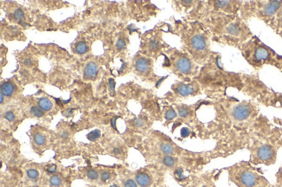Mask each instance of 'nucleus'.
Wrapping results in <instances>:
<instances>
[{
  "mask_svg": "<svg viewBox=\"0 0 282 187\" xmlns=\"http://www.w3.org/2000/svg\"><path fill=\"white\" fill-rule=\"evenodd\" d=\"M214 22V34L225 44L240 47L253 37L246 24L237 15L217 17Z\"/></svg>",
  "mask_w": 282,
  "mask_h": 187,
  "instance_id": "nucleus-1",
  "label": "nucleus"
},
{
  "mask_svg": "<svg viewBox=\"0 0 282 187\" xmlns=\"http://www.w3.org/2000/svg\"><path fill=\"white\" fill-rule=\"evenodd\" d=\"M240 49L245 59L254 69H259L265 64H271L282 70V57L257 37H253Z\"/></svg>",
  "mask_w": 282,
  "mask_h": 187,
  "instance_id": "nucleus-2",
  "label": "nucleus"
},
{
  "mask_svg": "<svg viewBox=\"0 0 282 187\" xmlns=\"http://www.w3.org/2000/svg\"><path fill=\"white\" fill-rule=\"evenodd\" d=\"M281 8L282 1L250 2L245 5L241 14L242 17H244L245 14H251L250 16H255L272 28L276 16Z\"/></svg>",
  "mask_w": 282,
  "mask_h": 187,
  "instance_id": "nucleus-3",
  "label": "nucleus"
},
{
  "mask_svg": "<svg viewBox=\"0 0 282 187\" xmlns=\"http://www.w3.org/2000/svg\"><path fill=\"white\" fill-rule=\"evenodd\" d=\"M231 176L234 182L240 187H259L266 184V180L246 163L234 166Z\"/></svg>",
  "mask_w": 282,
  "mask_h": 187,
  "instance_id": "nucleus-4",
  "label": "nucleus"
},
{
  "mask_svg": "<svg viewBox=\"0 0 282 187\" xmlns=\"http://www.w3.org/2000/svg\"><path fill=\"white\" fill-rule=\"evenodd\" d=\"M276 152V146L269 141L259 143L252 152V161L255 164H272L275 162Z\"/></svg>",
  "mask_w": 282,
  "mask_h": 187,
  "instance_id": "nucleus-5",
  "label": "nucleus"
},
{
  "mask_svg": "<svg viewBox=\"0 0 282 187\" xmlns=\"http://www.w3.org/2000/svg\"><path fill=\"white\" fill-rule=\"evenodd\" d=\"M256 113L255 107L249 102L243 101L234 105L231 110L232 118L236 122H246L251 120Z\"/></svg>",
  "mask_w": 282,
  "mask_h": 187,
  "instance_id": "nucleus-6",
  "label": "nucleus"
},
{
  "mask_svg": "<svg viewBox=\"0 0 282 187\" xmlns=\"http://www.w3.org/2000/svg\"><path fill=\"white\" fill-rule=\"evenodd\" d=\"M189 45L191 49L201 58H206L209 52V40L206 33L197 32L195 33L189 39Z\"/></svg>",
  "mask_w": 282,
  "mask_h": 187,
  "instance_id": "nucleus-7",
  "label": "nucleus"
},
{
  "mask_svg": "<svg viewBox=\"0 0 282 187\" xmlns=\"http://www.w3.org/2000/svg\"><path fill=\"white\" fill-rule=\"evenodd\" d=\"M175 69L177 72H179L182 75H189L193 72L194 70V65L191 60L185 56H181L177 57L175 60L174 63Z\"/></svg>",
  "mask_w": 282,
  "mask_h": 187,
  "instance_id": "nucleus-8",
  "label": "nucleus"
},
{
  "mask_svg": "<svg viewBox=\"0 0 282 187\" xmlns=\"http://www.w3.org/2000/svg\"><path fill=\"white\" fill-rule=\"evenodd\" d=\"M135 69L141 75H147L150 72L151 62L150 59L143 56L138 57L135 63Z\"/></svg>",
  "mask_w": 282,
  "mask_h": 187,
  "instance_id": "nucleus-9",
  "label": "nucleus"
},
{
  "mask_svg": "<svg viewBox=\"0 0 282 187\" xmlns=\"http://www.w3.org/2000/svg\"><path fill=\"white\" fill-rule=\"evenodd\" d=\"M196 90V88L193 84H185V83H180L175 87V91L178 93L181 96L186 97L188 95H191L195 94Z\"/></svg>",
  "mask_w": 282,
  "mask_h": 187,
  "instance_id": "nucleus-10",
  "label": "nucleus"
},
{
  "mask_svg": "<svg viewBox=\"0 0 282 187\" xmlns=\"http://www.w3.org/2000/svg\"><path fill=\"white\" fill-rule=\"evenodd\" d=\"M135 181L141 187H148L151 184V177L145 172H139L135 175Z\"/></svg>",
  "mask_w": 282,
  "mask_h": 187,
  "instance_id": "nucleus-11",
  "label": "nucleus"
},
{
  "mask_svg": "<svg viewBox=\"0 0 282 187\" xmlns=\"http://www.w3.org/2000/svg\"><path fill=\"white\" fill-rule=\"evenodd\" d=\"M97 65L95 63H89L84 69V76L89 79H93L97 75Z\"/></svg>",
  "mask_w": 282,
  "mask_h": 187,
  "instance_id": "nucleus-12",
  "label": "nucleus"
},
{
  "mask_svg": "<svg viewBox=\"0 0 282 187\" xmlns=\"http://www.w3.org/2000/svg\"><path fill=\"white\" fill-rule=\"evenodd\" d=\"M272 29L275 31V32L282 37V8L277 14L276 18L272 24Z\"/></svg>",
  "mask_w": 282,
  "mask_h": 187,
  "instance_id": "nucleus-13",
  "label": "nucleus"
},
{
  "mask_svg": "<svg viewBox=\"0 0 282 187\" xmlns=\"http://www.w3.org/2000/svg\"><path fill=\"white\" fill-rule=\"evenodd\" d=\"M38 107H39L42 110H44V111H49V110H51V107H52V103H51V101L48 98H46V97H42V98H40V99L38 100Z\"/></svg>",
  "mask_w": 282,
  "mask_h": 187,
  "instance_id": "nucleus-14",
  "label": "nucleus"
},
{
  "mask_svg": "<svg viewBox=\"0 0 282 187\" xmlns=\"http://www.w3.org/2000/svg\"><path fill=\"white\" fill-rule=\"evenodd\" d=\"M15 91V87L11 82H5L1 85V92L6 96H11Z\"/></svg>",
  "mask_w": 282,
  "mask_h": 187,
  "instance_id": "nucleus-15",
  "label": "nucleus"
},
{
  "mask_svg": "<svg viewBox=\"0 0 282 187\" xmlns=\"http://www.w3.org/2000/svg\"><path fill=\"white\" fill-rule=\"evenodd\" d=\"M148 49L150 51L156 52L161 49V43L157 38H151L148 43Z\"/></svg>",
  "mask_w": 282,
  "mask_h": 187,
  "instance_id": "nucleus-16",
  "label": "nucleus"
},
{
  "mask_svg": "<svg viewBox=\"0 0 282 187\" xmlns=\"http://www.w3.org/2000/svg\"><path fill=\"white\" fill-rule=\"evenodd\" d=\"M161 150L166 155H170L175 152V147L168 142H163L161 144Z\"/></svg>",
  "mask_w": 282,
  "mask_h": 187,
  "instance_id": "nucleus-17",
  "label": "nucleus"
},
{
  "mask_svg": "<svg viewBox=\"0 0 282 187\" xmlns=\"http://www.w3.org/2000/svg\"><path fill=\"white\" fill-rule=\"evenodd\" d=\"M163 163L168 167H173L175 165V159L170 155H166L163 158Z\"/></svg>",
  "mask_w": 282,
  "mask_h": 187,
  "instance_id": "nucleus-18",
  "label": "nucleus"
},
{
  "mask_svg": "<svg viewBox=\"0 0 282 187\" xmlns=\"http://www.w3.org/2000/svg\"><path fill=\"white\" fill-rule=\"evenodd\" d=\"M88 50L87 45L85 44V43L83 42H79L78 44H76V51L78 54H84L86 53Z\"/></svg>",
  "mask_w": 282,
  "mask_h": 187,
  "instance_id": "nucleus-19",
  "label": "nucleus"
},
{
  "mask_svg": "<svg viewBox=\"0 0 282 187\" xmlns=\"http://www.w3.org/2000/svg\"><path fill=\"white\" fill-rule=\"evenodd\" d=\"M100 135H101L100 131L98 129H96V130L91 131L90 133H89L87 134V139L89 140H90V141H95V140H96L100 137Z\"/></svg>",
  "mask_w": 282,
  "mask_h": 187,
  "instance_id": "nucleus-20",
  "label": "nucleus"
},
{
  "mask_svg": "<svg viewBox=\"0 0 282 187\" xmlns=\"http://www.w3.org/2000/svg\"><path fill=\"white\" fill-rule=\"evenodd\" d=\"M34 141L37 145L42 146L45 143V137L42 133H36L34 136Z\"/></svg>",
  "mask_w": 282,
  "mask_h": 187,
  "instance_id": "nucleus-21",
  "label": "nucleus"
},
{
  "mask_svg": "<svg viewBox=\"0 0 282 187\" xmlns=\"http://www.w3.org/2000/svg\"><path fill=\"white\" fill-rule=\"evenodd\" d=\"M50 183L52 186H59L62 184V179L58 176H51L50 178Z\"/></svg>",
  "mask_w": 282,
  "mask_h": 187,
  "instance_id": "nucleus-22",
  "label": "nucleus"
},
{
  "mask_svg": "<svg viewBox=\"0 0 282 187\" xmlns=\"http://www.w3.org/2000/svg\"><path fill=\"white\" fill-rule=\"evenodd\" d=\"M31 113L32 115L36 117H42L44 115V112L42 111V109L38 107H32L31 108Z\"/></svg>",
  "mask_w": 282,
  "mask_h": 187,
  "instance_id": "nucleus-23",
  "label": "nucleus"
},
{
  "mask_svg": "<svg viewBox=\"0 0 282 187\" xmlns=\"http://www.w3.org/2000/svg\"><path fill=\"white\" fill-rule=\"evenodd\" d=\"M178 114H179V115L181 117L185 118V117H187L189 114V110L186 107H181L178 108Z\"/></svg>",
  "mask_w": 282,
  "mask_h": 187,
  "instance_id": "nucleus-24",
  "label": "nucleus"
},
{
  "mask_svg": "<svg viewBox=\"0 0 282 187\" xmlns=\"http://www.w3.org/2000/svg\"><path fill=\"white\" fill-rule=\"evenodd\" d=\"M126 45H127L126 41H125L123 38H120V39H118L117 42H116V44H115V46H116L117 50H124V49L126 48Z\"/></svg>",
  "mask_w": 282,
  "mask_h": 187,
  "instance_id": "nucleus-25",
  "label": "nucleus"
},
{
  "mask_svg": "<svg viewBox=\"0 0 282 187\" xmlns=\"http://www.w3.org/2000/svg\"><path fill=\"white\" fill-rule=\"evenodd\" d=\"M13 17L14 18L17 20V21H21L23 18H24V12L21 9H17L13 14Z\"/></svg>",
  "mask_w": 282,
  "mask_h": 187,
  "instance_id": "nucleus-26",
  "label": "nucleus"
},
{
  "mask_svg": "<svg viewBox=\"0 0 282 187\" xmlns=\"http://www.w3.org/2000/svg\"><path fill=\"white\" fill-rule=\"evenodd\" d=\"M176 117V113L173 110V109H169V110H168L167 112H166V114H165V119L167 120H173L174 118H175Z\"/></svg>",
  "mask_w": 282,
  "mask_h": 187,
  "instance_id": "nucleus-27",
  "label": "nucleus"
},
{
  "mask_svg": "<svg viewBox=\"0 0 282 187\" xmlns=\"http://www.w3.org/2000/svg\"><path fill=\"white\" fill-rule=\"evenodd\" d=\"M87 177L91 180H96L98 177V172L95 170H89L87 171Z\"/></svg>",
  "mask_w": 282,
  "mask_h": 187,
  "instance_id": "nucleus-28",
  "label": "nucleus"
},
{
  "mask_svg": "<svg viewBox=\"0 0 282 187\" xmlns=\"http://www.w3.org/2000/svg\"><path fill=\"white\" fill-rule=\"evenodd\" d=\"M27 176L31 179H36L38 177V171L35 169H29L27 171Z\"/></svg>",
  "mask_w": 282,
  "mask_h": 187,
  "instance_id": "nucleus-29",
  "label": "nucleus"
},
{
  "mask_svg": "<svg viewBox=\"0 0 282 187\" xmlns=\"http://www.w3.org/2000/svg\"><path fill=\"white\" fill-rule=\"evenodd\" d=\"M175 174L176 177L178 178V180H180V181H182V180H183V179L186 178V177L183 175V170H182V168H177L175 170Z\"/></svg>",
  "mask_w": 282,
  "mask_h": 187,
  "instance_id": "nucleus-30",
  "label": "nucleus"
},
{
  "mask_svg": "<svg viewBox=\"0 0 282 187\" xmlns=\"http://www.w3.org/2000/svg\"><path fill=\"white\" fill-rule=\"evenodd\" d=\"M110 177V173L107 171H103L101 173V180L103 182H106L107 180H109Z\"/></svg>",
  "mask_w": 282,
  "mask_h": 187,
  "instance_id": "nucleus-31",
  "label": "nucleus"
},
{
  "mask_svg": "<svg viewBox=\"0 0 282 187\" xmlns=\"http://www.w3.org/2000/svg\"><path fill=\"white\" fill-rule=\"evenodd\" d=\"M137 183L133 179H127L124 183V187H137Z\"/></svg>",
  "mask_w": 282,
  "mask_h": 187,
  "instance_id": "nucleus-32",
  "label": "nucleus"
},
{
  "mask_svg": "<svg viewBox=\"0 0 282 187\" xmlns=\"http://www.w3.org/2000/svg\"><path fill=\"white\" fill-rule=\"evenodd\" d=\"M5 118L7 120H9V121H13L14 119H15V114H13V112H12V111H8V112L5 113Z\"/></svg>",
  "mask_w": 282,
  "mask_h": 187,
  "instance_id": "nucleus-33",
  "label": "nucleus"
},
{
  "mask_svg": "<svg viewBox=\"0 0 282 187\" xmlns=\"http://www.w3.org/2000/svg\"><path fill=\"white\" fill-rule=\"evenodd\" d=\"M135 125L137 126H143L144 125V121L142 119H136L135 120Z\"/></svg>",
  "mask_w": 282,
  "mask_h": 187,
  "instance_id": "nucleus-34",
  "label": "nucleus"
},
{
  "mask_svg": "<svg viewBox=\"0 0 282 187\" xmlns=\"http://www.w3.org/2000/svg\"><path fill=\"white\" fill-rule=\"evenodd\" d=\"M109 88H110V90H111V92H114V90H115V81H114L113 79H110V80L109 81Z\"/></svg>",
  "mask_w": 282,
  "mask_h": 187,
  "instance_id": "nucleus-35",
  "label": "nucleus"
},
{
  "mask_svg": "<svg viewBox=\"0 0 282 187\" xmlns=\"http://www.w3.org/2000/svg\"><path fill=\"white\" fill-rule=\"evenodd\" d=\"M73 112H74V109H73V108H70V109L65 110L64 113V114L66 117H70V116H71V115L73 114Z\"/></svg>",
  "mask_w": 282,
  "mask_h": 187,
  "instance_id": "nucleus-36",
  "label": "nucleus"
},
{
  "mask_svg": "<svg viewBox=\"0 0 282 187\" xmlns=\"http://www.w3.org/2000/svg\"><path fill=\"white\" fill-rule=\"evenodd\" d=\"M56 171H57L56 165H51L47 168V172H49V173H54V172H56Z\"/></svg>",
  "mask_w": 282,
  "mask_h": 187,
  "instance_id": "nucleus-37",
  "label": "nucleus"
},
{
  "mask_svg": "<svg viewBox=\"0 0 282 187\" xmlns=\"http://www.w3.org/2000/svg\"><path fill=\"white\" fill-rule=\"evenodd\" d=\"M181 133H182V137H187L189 134V130L188 128H182Z\"/></svg>",
  "mask_w": 282,
  "mask_h": 187,
  "instance_id": "nucleus-38",
  "label": "nucleus"
},
{
  "mask_svg": "<svg viewBox=\"0 0 282 187\" xmlns=\"http://www.w3.org/2000/svg\"><path fill=\"white\" fill-rule=\"evenodd\" d=\"M24 63L26 65V66H31V60L30 58H25L24 60Z\"/></svg>",
  "mask_w": 282,
  "mask_h": 187,
  "instance_id": "nucleus-39",
  "label": "nucleus"
},
{
  "mask_svg": "<svg viewBox=\"0 0 282 187\" xmlns=\"http://www.w3.org/2000/svg\"><path fill=\"white\" fill-rule=\"evenodd\" d=\"M113 152H114L115 154H120V153H122V150H121V148H119V147H115V148L114 149Z\"/></svg>",
  "mask_w": 282,
  "mask_h": 187,
  "instance_id": "nucleus-40",
  "label": "nucleus"
},
{
  "mask_svg": "<svg viewBox=\"0 0 282 187\" xmlns=\"http://www.w3.org/2000/svg\"><path fill=\"white\" fill-rule=\"evenodd\" d=\"M116 118L117 117H113L111 119V125L114 128H115V122H116Z\"/></svg>",
  "mask_w": 282,
  "mask_h": 187,
  "instance_id": "nucleus-41",
  "label": "nucleus"
},
{
  "mask_svg": "<svg viewBox=\"0 0 282 187\" xmlns=\"http://www.w3.org/2000/svg\"><path fill=\"white\" fill-rule=\"evenodd\" d=\"M4 93L3 92H1V93H0V98H1V99H0V102H1V104L3 103V101H4Z\"/></svg>",
  "mask_w": 282,
  "mask_h": 187,
  "instance_id": "nucleus-42",
  "label": "nucleus"
},
{
  "mask_svg": "<svg viewBox=\"0 0 282 187\" xmlns=\"http://www.w3.org/2000/svg\"><path fill=\"white\" fill-rule=\"evenodd\" d=\"M110 187H119L118 185H115V184H113V185H111Z\"/></svg>",
  "mask_w": 282,
  "mask_h": 187,
  "instance_id": "nucleus-43",
  "label": "nucleus"
}]
</instances>
